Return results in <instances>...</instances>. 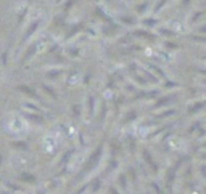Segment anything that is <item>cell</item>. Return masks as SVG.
<instances>
[{"mask_svg": "<svg viewBox=\"0 0 206 194\" xmlns=\"http://www.w3.org/2000/svg\"><path fill=\"white\" fill-rule=\"evenodd\" d=\"M42 88H44V90H45V91H47L48 95H50V96L53 98V99H56V93H55V91H53L50 87H48V85H44V87H42Z\"/></svg>", "mask_w": 206, "mask_h": 194, "instance_id": "cell-4", "label": "cell"}, {"mask_svg": "<svg viewBox=\"0 0 206 194\" xmlns=\"http://www.w3.org/2000/svg\"><path fill=\"white\" fill-rule=\"evenodd\" d=\"M182 3H184V5H187V3H188V0H184V2H182Z\"/></svg>", "mask_w": 206, "mask_h": 194, "instance_id": "cell-9", "label": "cell"}, {"mask_svg": "<svg viewBox=\"0 0 206 194\" xmlns=\"http://www.w3.org/2000/svg\"><path fill=\"white\" fill-rule=\"evenodd\" d=\"M135 34H137V35H140V37H145V39H148V40H153V39H155V35L148 34V32H145V31H137Z\"/></svg>", "mask_w": 206, "mask_h": 194, "instance_id": "cell-2", "label": "cell"}, {"mask_svg": "<svg viewBox=\"0 0 206 194\" xmlns=\"http://www.w3.org/2000/svg\"><path fill=\"white\" fill-rule=\"evenodd\" d=\"M19 90L21 91H24L27 96H31V98H37V95H35V91L32 90V88H29L27 85H19Z\"/></svg>", "mask_w": 206, "mask_h": 194, "instance_id": "cell-1", "label": "cell"}, {"mask_svg": "<svg viewBox=\"0 0 206 194\" xmlns=\"http://www.w3.org/2000/svg\"><path fill=\"white\" fill-rule=\"evenodd\" d=\"M148 6V3L145 2V3H142V5H137V8H135V11L139 13V15H142V13H145V8Z\"/></svg>", "mask_w": 206, "mask_h": 194, "instance_id": "cell-3", "label": "cell"}, {"mask_svg": "<svg viewBox=\"0 0 206 194\" xmlns=\"http://www.w3.org/2000/svg\"><path fill=\"white\" fill-rule=\"evenodd\" d=\"M166 2H168V0H161V2L158 3V6H156V11H158V10H160V8H161V6H163V5H164Z\"/></svg>", "mask_w": 206, "mask_h": 194, "instance_id": "cell-8", "label": "cell"}, {"mask_svg": "<svg viewBox=\"0 0 206 194\" xmlns=\"http://www.w3.org/2000/svg\"><path fill=\"white\" fill-rule=\"evenodd\" d=\"M145 24H147V26H155V24H156V21H153V19H147V21H145Z\"/></svg>", "mask_w": 206, "mask_h": 194, "instance_id": "cell-6", "label": "cell"}, {"mask_svg": "<svg viewBox=\"0 0 206 194\" xmlns=\"http://www.w3.org/2000/svg\"><path fill=\"white\" fill-rule=\"evenodd\" d=\"M172 101V99L171 98H161V101H158V103H156L155 104V107H160V106H164L166 103H171Z\"/></svg>", "mask_w": 206, "mask_h": 194, "instance_id": "cell-5", "label": "cell"}, {"mask_svg": "<svg viewBox=\"0 0 206 194\" xmlns=\"http://www.w3.org/2000/svg\"><path fill=\"white\" fill-rule=\"evenodd\" d=\"M123 21H126V24H134L132 18H123Z\"/></svg>", "mask_w": 206, "mask_h": 194, "instance_id": "cell-7", "label": "cell"}]
</instances>
